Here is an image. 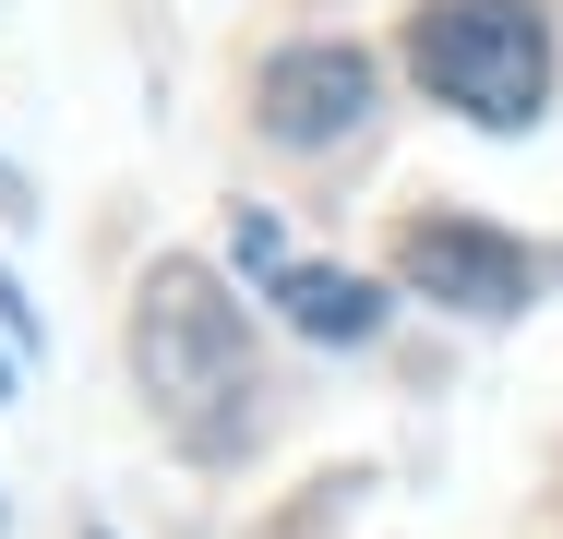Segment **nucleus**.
Wrapping results in <instances>:
<instances>
[{"instance_id": "nucleus-1", "label": "nucleus", "mask_w": 563, "mask_h": 539, "mask_svg": "<svg viewBox=\"0 0 563 539\" xmlns=\"http://www.w3.org/2000/svg\"><path fill=\"white\" fill-rule=\"evenodd\" d=\"M132 384L156 396V420L192 455H240L252 443V312L217 288V264L168 252L132 288Z\"/></svg>"}, {"instance_id": "nucleus-2", "label": "nucleus", "mask_w": 563, "mask_h": 539, "mask_svg": "<svg viewBox=\"0 0 563 539\" xmlns=\"http://www.w3.org/2000/svg\"><path fill=\"white\" fill-rule=\"evenodd\" d=\"M408 73L432 85V108L479 120V132H516L552 97V24H540V0H420Z\"/></svg>"}, {"instance_id": "nucleus-3", "label": "nucleus", "mask_w": 563, "mask_h": 539, "mask_svg": "<svg viewBox=\"0 0 563 539\" xmlns=\"http://www.w3.org/2000/svg\"><path fill=\"white\" fill-rule=\"evenodd\" d=\"M396 276L420 288V300H444V312H528V288H540V264L504 240V228H467V216H420L408 240H396Z\"/></svg>"}, {"instance_id": "nucleus-4", "label": "nucleus", "mask_w": 563, "mask_h": 539, "mask_svg": "<svg viewBox=\"0 0 563 539\" xmlns=\"http://www.w3.org/2000/svg\"><path fill=\"white\" fill-rule=\"evenodd\" d=\"M372 108H384V73H372V48H347V36L276 48L264 85H252V120H264L276 144H336V132H360Z\"/></svg>"}, {"instance_id": "nucleus-5", "label": "nucleus", "mask_w": 563, "mask_h": 539, "mask_svg": "<svg viewBox=\"0 0 563 539\" xmlns=\"http://www.w3.org/2000/svg\"><path fill=\"white\" fill-rule=\"evenodd\" d=\"M276 323H300L312 348H360V336L384 323V300H372V276H347V264H288V276H276Z\"/></svg>"}, {"instance_id": "nucleus-6", "label": "nucleus", "mask_w": 563, "mask_h": 539, "mask_svg": "<svg viewBox=\"0 0 563 539\" xmlns=\"http://www.w3.org/2000/svg\"><path fill=\"white\" fill-rule=\"evenodd\" d=\"M240 264H252V276H264V288H276V276H288V240H276V216H240Z\"/></svg>"}, {"instance_id": "nucleus-7", "label": "nucleus", "mask_w": 563, "mask_h": 539, "mask_svg": "<svg viewBox=\"0 0 563 539\" xmlns=\"http://www.w3.org/2000/svg\"><path fill=\"white\" fill-rule=\"evenodd\" d=\"M0 396H12V360H0Z\"/></svg>"}, {"instance_id": "nucleus-8", "label": "nucleus", "mask_w": 563, "mask_h": 539, "mask_svg": "<svg viewBox=\"0 0 563 539\" xmlns=\"http://www.w3.org/2000/svg\"><path fill=\"white\" fill-rule=\"evenodd\" d=\"M0 193H12V168H0Z\"/></svg>"}]
</instances>
